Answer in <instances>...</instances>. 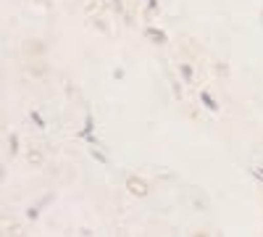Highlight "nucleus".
Wrapping results in <instances>:
<instances>
[{"label": "nucleus", "mask_w": 263, "mask_h": 237, "mask_svg": "<svg viewBox=\"0 0 263 237\" xmlns=\"http://www.w3.org/2000/svg\"><path fill=\"white\" fill-rule=\"evenodd\" d=\"M126 190L132 192V195H137V198H145L147 195V185L142 179H137V177H129L126 179Z\"/></svg>", "instance_id": "f257e3e1"}, {"label": "nucleus", "mask_w": 263, "mask_h": 237, "mask_svg": "<svg viewBox=\"0 0 263 237\" xmlns=\"http://www.w3.org/2000/svg\"><path fill=\"white\" fill-rule=\"evenodd\" d=\"M200 98H203V103H205V105H208V108H211V111H218V105H216V100H213V98H211V95H208V93H203V95H200Z\"/></svg>", "instance_id": "7ed1b4c3"}, {"label": "nucleus", "mask_w": 263, "mask_h": 237, "mask_svg": "<svg viewBox=\"0 0 263 237\" xmlns=\"http://www.w3.org/2000/svg\"><path fill=\"white\" fill-rule=\"evenodd\" d=\"M145 34H147L150 40H156L158 45H163V42H166V34H163V32H158V29H147Z\"/></svg>", "instance_id": "f03ea898"}]
</instances>
